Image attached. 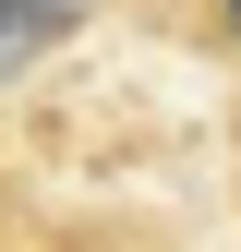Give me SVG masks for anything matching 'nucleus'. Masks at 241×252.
<instances>
[{
  "label": "nucleus",
  "mask_w": 241,
  "mask_h": 252,
  "mask_svg": "<svg viewBox=\"0 0 241 252\" xmlns=\"http://www.w3.org/2000/svg\"><path fill=\"white\" fill-rule=\"evenodd\" d=\"M84 12H97V0H0V60H37V48H60Z\"/></svg>",
  "instance_id": "nucleus-1"
},
{
  "label": "nucleus",
  "mask_w": 241,
  "mask_h": 252,
  "mask_svg": "<svg viewBox=\"0 0 241 252\" xmlns=\"http://www.w3.org/2000/svg\"><path fill=\"white\" fill-rule=\"evenodd\" d=\"M193 36L217 48V60H241V0H193Z\"/></svg>",
  "instance_id": "nucleus-2"
}]
</instances>
